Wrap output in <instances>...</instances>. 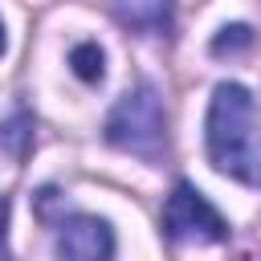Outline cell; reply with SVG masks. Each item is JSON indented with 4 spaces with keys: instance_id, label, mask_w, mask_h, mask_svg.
Instances as JSON below:
<instances>
[{
    "instance_id": "6da1fadb",
    "label": "cell",
    "mask_w": 261,
    "mask_h": 261,
    "mask_svg": "<svg viewBox=\"0 0 261 261\" xmlns=\"http://www.w3.org/2000/svg\"><path fill=\"white\" fill-rule=\"evenodd\" d=\"M208 159L220 175L237 184H261V143H257V102L241 82H220L204 118Z\"/></svg>"
},
{
    "instance_id": "7a4b0ae2",
    "label": "cell",
    "mask_w": 261,
    "mask_h": 261,
    "mask_svg": "<svg viewBox=\"0 0 261 261\" xmlns=\"http://www.w3.org/2000/svg\"><path fill=\"white\" fill-rule=\"evenodd\" d=\"M106 143L143 159V163H159L167 151V114H163V98L151 82L126 90L114 110L106 114Z\"/></svg>"
},
{
    "instance_id": "3957f363",
    "label": "cell",
    "mask_w": 261,
    "mask_h": 261,
    "mask_svg": "<svg viewBox=\"0 0 261 261\" xmlns=\"http://www.w3.org/2000/svg\"><path fill=\"white\" fill-rule=\"evenodd\" d=\"M163 232L171 241H188V245H212V241H228V220L212 208V200L192 188L188 179H179L163 204Z\"/></svg>"
},
{
    "instance_id": "277c9868",
    "label": "cell",
    "mask_w": 261,
    "mask_h": 261,
    "mask_svg": "<svg viewBox=\"0 0 261 261\" xmlns=\"http://www.w3.org/2000/svg\"><path fill=\"white\" fill-rule=\"evenodd\" d=\"M53 257L57 261H114V228L102 216L73 212L57 228Z\"/></svg>"
},
{
    "instance_id": "5b68a950",
    "label": "cell",
    "mask_w": 261,
    "mask_h": 261,
    "mask_svg": "<svg viewBox=\"0 0 261 261\" xmlns=\"http://www.w3.org/2000/svg\"><path fill=\"white\" fill-rule=\"evenodd\" d=\"M69 65H73V73H77L82 82H102V73H106V53L98 49V41H82V45H73Z\"/></svg>"
},
{
    "instance_id": "8992f818",
    "label": "cell",
    "mask_w": 261,
    "mask_h": 261,
    "mask_svg": "<svg viewBox=\"0 0 261 261\" xmlns=\"http://www.w3.org/2000/svg\"><path fill=\"white\" fill-rule=\"evenodd\" d=\"M232 45H249V29L245 24H232V29H220V37L212 41V53H224Z\"/></svg>"
},
{
    "instance_id": "52a82bcc",
    "label": "cell",
    "mask_w": 261,
    "mask_h": 261,
    "mask_svg": "<svg viewBox=\"0 0 261 261\" xmlns=\"http://www.w3.org/2000/svg\"><path fill=\"white\" fill-rule=\"evenodd\" d=\"M0 261H12V249H8V200L0 196Z\"/></svg>"
},
{
    "instance_id": "ba28073f",
    "label": "cell",
    "mask_w": 261,
    "mask_h": 261,
    "mask_svg": "<svg viewBox=\"0 0 261 261\" xmlns=\"http://www.w3.org/2000/svg\"><path fill=\"white\" fill-rule=\"evenodd\" d=\"M8 49V33H4V20H0V53Z\"/></svg>"
}]
</instances>
